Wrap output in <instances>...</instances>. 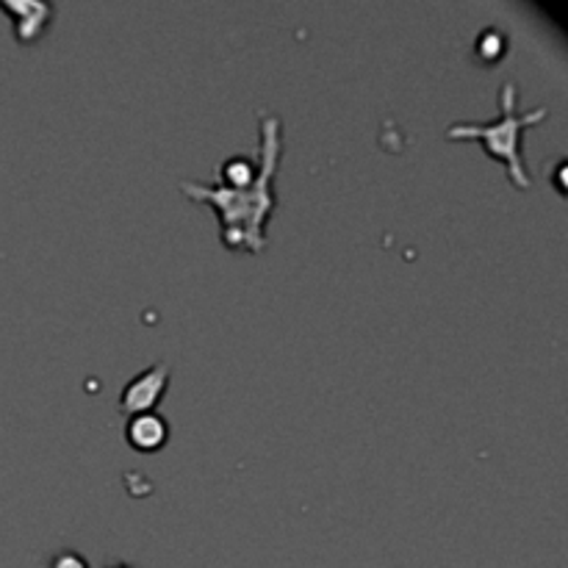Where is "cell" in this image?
Segmentation results:
<instances>
[{
	"mask_svg": "<svg viewBox=\"0 0 568 568\" xmlns=\"http://www.w3.org/2000/svg\"><path fill=\"white\" fill-rule=\"evenodd\" d=\"M283 125L277 116L261 114V148L258 170L236 183L216 178L214 183L183 181L181 189L197 203H209L222 216V242L227 247H247L261 253L266 247V220L275 209L272 178L281 166Z\"/></svg>",
	"mask_w": 568,
	"mask_h": 568,
	"instance_id": "cell-1",
	"label": "cell"
},
{
	"mask_svg": "<svg viewBox=\"0 0 568 568\" xmlns=\"http://www.w3.org/2000/svg\"><path fill=\"white\" fill-rule=\"evenodd\" d=\"M547 116V109L538 105L532 111L516 109V83L505 81L499 87V114L494 122H455L449 125V139H477L486 144L488 153L508 166L510 178L516 186H530L532 178L521 155V131L532 122H541Z\"/></svg>",
	"mask_w": 568,
	"mask_h": 568,
	"instance_id": "cell-2",
	"label": "cell"
},
{
	"mask_svg": "<svg viewBox=\"0 0 568 568\" xmlns=\"http://www.w3.org/2000/svg\"><path fill=\"white\" fill-rule=\"evenodd\" d=\"M166 381H170V366H166V361H155L148 369L139 372L136 377H131L120 392L122 414H148V410H153L161 392H164Z\"/></svg>",
	"mask_w": 568,
	"mask_h": 568,
	"instance_id": "cell-3",
	"label": "cell"
},
{
	"mask_svg": "<svg viewBox=\"0 0 568 568\" xmlns=\"http://www.w3.org/2000/svg\"><path fill=\"white\" fill-rule=\"evenodd\" d=\"M6 11L14 17V33L20 42H31L39 33L48 28L50 14H53V6L42 3V0H0Z\"/></svg>",
	"mask_w": 568,
	"mask_h": 568,
	"instance_id": "cell-4",
	"label": "cell"
},
{
	"mask_svg": "<svg viewBox=\"0 0 568 568\" xmlns=\"http://www.w3.org/2000/svg\"><path fill=\"white\" fill-rule=\"evenodd\" d=\"M125 436L142 453H155V449L164 447L170 427H166V422L159 414L148 410V414H133V419L125 427Z\"/></svg>",
	"mask_w": 568,
	"mask_h": 568,
	"instance_id": "cell-5",
	"label": "cell"
},
{
	"mask_svg": "<svg viewBox=\"0 0 568 568\" xmlns=\"http://www.w3.org/2000/svg\"><path fill=\"white\" fill-rule=\"evenodd\" d=\"M48 568H89V560L75 549H61L48 560Z\"/></svg>",
	"mask_w": 568,
	"mask_h": 568,
	"instance_id": "cell-6",
	"label": "cell"
},
{
	"mask_svg": "<svg viewBox=\"0 0 568 568\" xmlns=\"http://www.w3.org/2000/svg\"><path fill=\"white\" fill-rule=\"evenodd\" d=\"M105 568H133L131 564H111V566H105Z\"/></svg>",
	"mask_w": 568,
	"mask_h": 568,
	"instance_id": "cell-7",
	"label": "cell"
}]
</instances>
